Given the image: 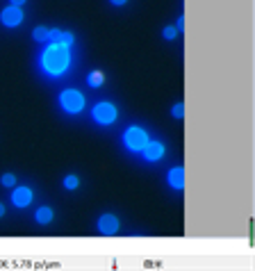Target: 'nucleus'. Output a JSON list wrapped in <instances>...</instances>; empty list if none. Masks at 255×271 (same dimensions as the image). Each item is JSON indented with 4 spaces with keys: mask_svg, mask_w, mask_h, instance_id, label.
<instances>
[{
    "mask_svg": "<svg viewBox=\"0 0 255 271\" xmlns=\"http://www.w3.org/2000/svg\"><path fill=\"white\" fill-rule=\"evenodd\" d=\"M32 201H34V194H32V189L30 187H25V185H21V187H14V191H12V203H14V207H28Z\"/></svg>",
    "mask_w": 255,
    "mask_h": 271,
    "instance_id": "obj_7",
    "label": "nucleus"
},
{
    "mask_svg": "<svg viewBox=\"0 0 255 271\" xmlns=\"http://www.w3.org/2000/svg\"><path fill=\"white\" fill-rule=\"evenodd\" d=\"M96 228H98V232L100 235H105V237H112V235H116L119 232V219H116L114 214H100V219L98 223H96Z\"/></svg>",
    "mask_w": 255,
    "mask_h": 271,
    "instance_id": "obj_6",
    "label": "nucleus"
},
{
    "mask_svg": "<svg viewBox=\"0 0 255 271\" xmlns=\"http://www.w3.org/2000/svg\"><path fill=\"white\" fill-rule=\"evenodd\" d=\"M112 5H114V7H123V5L128 3V0H110Z\"/></svg>",
    "mask_w": 255,
    "mask_h": 271,
    "instance_id": "obj_20",
    "label": "nucleus"
},
{
    "mask_svg": "<svg viewBox=\"0 0 255 271\" xmlns=\"http://www.w3.org/2000/svg\"><path fill=\"white\" fill-rule=\"evenodd\" d=\"M162 37H164L167 41H173L175 37H178V30H175L173 25H169V28H164V30H162Z\"/></svg>",
    "mask_w": 255,
    "mask_h": 271,
    "instance_id": "obj_17",
    "label": "nucleus"
},
{
    "mask_svg": "<svg viewBox=\"0 0 255 271\" xmlns=\"http://www.w3.org/2000/svg\"><path fill=\"white\" fill-rule=\"evenodd\" d=\"M167 183L171 189L183 191L185 189V169L183 167H171L167 173Z\"/></svg>",
    "mask_w": 255,
    "mask_h": 271,
    "instance_id": "obj_9",
    "label": "nucleus"
},
{
    "mask_svg": "<svg viewBox=\"0 0 255 271\" xmlns=\"http://www.w3.org/2000/svg\"><path fill=\"white\" fill-rule=\"evenodd\" d=\"M60 44H64V46H68V48H71L73 44H76V37H73V32H62Z\"/></svg>",
    "mask_w": 255,
    "mask_h": 271,
    "instance_id": "obj_16",
    "label": "nucleus"
},
{
    "mask_svg": "<svg viewBox=\"0 0 255 271\" xmlns=\"http://www.w3.org/2000/svg\"><path fill=\"white\" fill-rule=\"evenodd\" d=\"M141 155L146 162H157V159L164 157V143L162 141H155V139H148V143L143 146Z\"/></svg>",
    "mask_w": 255,
    "mask_h": 271,
    "instance_id": "obj_8",
    "label": "nucleus"
},
{
    "mask_svg": "<svg viewBox=\"0 0 255 271\" xmlns=\"http://www.w3.org/2000/svg\"><path fill=\"white\" fill-rule=\"evenodd\" d=\"M32 39H34L37 44H44V41H48V28H44V25L34 28V30H32Z\"/></svg>",
    "mask_w": 255,
    "mask_h": 271,
    "instance_id": "obj_13",
    "label": "nucleus"
},
{
    "mask_svg": "<svg viewBox=\"0 0 255 271\" xmlns=\"http://www.w3.org/2000/svg\"><path fill=\"white\" fill-rule=\"evenodd\" d=\"M57 100H60V107L71 116H78L84 110V96L78 89H64Z\"/></svg>",
    "mask_w": 255,
    "mask_h": 271,
    "instance_id": "obj_2",
    "label": "nucleus"
},
{
    "mask_svg": "<svg viewBox=\"0 0 255 271\" xmlns=\"http://www.w3.org/2000/svg\"><path fill=\"white\" fill-rule=\"evenodd\" d=\"M39 66L48 78H62L71 66V48L64 44H48L39 55Z\"/></svg>",
    "mask_w": 255,
    "mask_h": 271,
    "instance_id": "obj_1",
    "label": "nucleus"
},
{
    "mask_svg": "<svg viewBox=\"0 0 255 271\" xmlns=\"http://www.w3.org/2000/svg\"><path fill=\"white\" fill-rule=\"evenodd\" d=\"M25 3H28V0H9V5H14V7H23Z\"/></svg>",
    "mask_w": 255,
    "mask_h": 271,
    "instance_id": "obj_19",
    "label": "nucleus"
},
{
    "mask_svg": "<svg viewBox=\"0 0 255 271\" xmlns=\"http://www.w3.org/2000/svg\"><path fill=\"white\" fill-rule=\"evenodd\" d=\"M173 28L178 30V32H185V16H180V19L175 21V25H173Z\"/></svg>",
    "mask_w": 255,
    "mask_h": 271,
    "instance_id": "obj_18",
    "label": "nucleus"
},
{
    "mask_svg": "<svg viewBox=\"0 0 255 271\" xmlns=\"http://www.w3.org/2000/svg\"><path fill=\"white\" fill-rule=\"evenodd\" d=\"M62 185H64V189L73 191V189H78V187H80V178H78V175H73V173H68V175H64Z\"/></svg>",
    "mask_w": 255,
    "mask_h": 271,
    "instance_id": "obj_12",
    "label": "nucleus"
},
{
    "mask_svg": "<svg viewBox=\"0 0 255 271\" xmlns=\"http://www.w3.org/2000/svg\"><path fill=\"white\" fill-rule=\"evenodd\" d=\"M52 219H55V212H52V207H48V205H41L39 210L34 212V221L39 223V226H48Z\"/></svg>",
    "mask_w": 255,
    "mask_h": 271,
    "instance_id": "obj_10",
    "label": "nucleus"
},
{
    "mask_svg": "<svg viewBox=\"0 0 255 271\" xmlns=\"http://www.w3.org/2000/svg\"><path fill=\"white\" fill-rule=\"evenodd\" d=\"M92 116L98 125H112L116 121V116H119V110H116V105L110 103V100H100V103L94 105Z\"/></svg>",
    "mask_w": 255,
    "mask_h": 271,
    "instance_id": "obj_4",
    "label": "nucleus"
},
{
    "mask_svg": "<svg viewBox=\"0 0 255 271\" xmlns=\"http://www.w3.org/2000/svg\"><path fill=\"white\" fill-rule=\"evenodd\" d=\"M171 116L173 119H183L185 116V103H175L171 107Z\"/></svg>",
    "mask_w": 255,
    "mask_h": 271,
    "instance_id": "obj_15",
    "label": "nucleus"
},
{
    "mask_svg": "<svg viewBox=\"0 0 255 271\" xmlns=\"http://www.w3.org/2000/svg\"><path fill=\"white\" fill-rule=\"evenodd\" d=\"M25 14L21 7H14V5H9V7H5L3 12H0V23L5 25V28H19L21 23H23Z\"/></svg>",
    "mask_w": 255,
    "mask_h": 271,
    "instance_id": "obj_5",
    "label": "nucleus"
},
{
    "mask_svg": "<svg viewBox=\"0 0 255 271\" xmlns=\"http://www.w3.org/2000/svg\"><path fill=\"white\" fill-rule=\"evenodd\" d=\"M0 185H3V187H7V189H12L14 185H16V175L14 173H5L3 178H0Z\"/></svg>",
    "mask_w": 255,
    "mask_h": 271,
    "instance_id": "obj_14",
    "label": "nucleus"
},
{
    "mask_svg": "<svg viewBox=\"0 0 255 271\" xmlns=\"http://www.w3.org/2000/svg\"><path fill=\"white\" fill-rule=\"evenodd\" d=\"M3 216H5V205L0 203V219H3Z\"/></svg>",
    "mask_w": 255,
    "mask_h": 271,
    "instance_id": "obj_21",
    "label": "nucleus"
},
{
    "mask_svg": "<svg viewBox=\"0 0 255 271\" xmlns=\"http://www.w3.org/2000/svg\"><path fill=\"white\" fill-rule=\"evenodd\" d=\"M148 139H151L148 132L139 125H130V128H125V132H123V146L130 153H141L143 146L148 143Z\"/></svg>",
    "mask_w": 255,
    "mask_h": 271,
    "instance_id": "obj_3",
    "label": "nucleus"
},
{
    "mask_svg": "<svg viewBox=\"0 0 255 271\" xmlns=\"http://www.w3.org/2000/svg\"><path fill=\"white\" fill-rule=\"evenodd\" d=\"M103 82H105V76L100 71H92L87 76V84L89 87H94V89H98V87H103Z\"/></svg>",
    "mask_w": 255,
    "mask_h": 271,
    "instance_id": "obj_11",
    "label": "nucleus"
}]
</instances>
